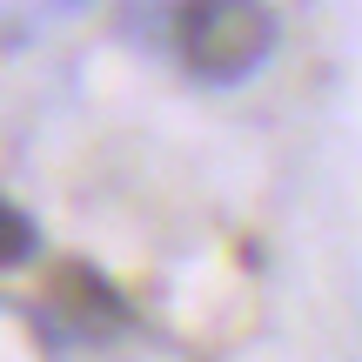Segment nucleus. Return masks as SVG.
<instances>
[{"label":"nucleus","instance_id":"nucleus-1","mask_svg":"<svg viewBox=\"0 0 362 362\" xmlns=\"http://www.w3.org/2000/svg\"><path fill=\"white\" fill-rule=\"evenodd\" d=\"M175 47L202 81H248L275 54V13L262 0H181Z\"/></svg>","mask_w":362,"mask_h":362},{"label":"nucleus","instance_id":"nucleus-2","mask_svg":"<svg viewBox=\"0 0 362 362\" xmlns=\"http://www.w3.org/2000/svg\"><path fill=\"white\" fill-rule=\"evenodd\" d=\"M61 7H81V0H61Z\"/></svg>","mask_w":362,"mask_h":362}]
</instances>
